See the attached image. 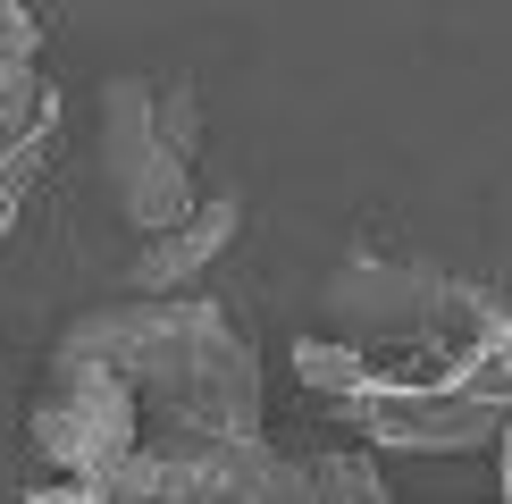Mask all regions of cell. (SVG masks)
Segmentation results:
<instances>
[{"label":"cell","instance_id":"obj_2","mask_svg":"<svg viewBox=\"0 0 512 504\" xmlns=\"http://www.w3.org/2000/svg\"><path fill=\"white\" fill-rule=\"evenodd\" d=\"M202 93L185 76H110L101 84V194L135 236H160L202 202Z\"/></svg>","mask_w":512,"mask_h":504},{"label":"cell","instance_id":"obj_8","mask_svg":"<svg viewBox=\"0 0 512 504\" xmlns=\"http://www.w3.org/2000/svg\"><path fill=\"white\" fill-rule=\"evenodd\" d=\"M311 488H319V504H395V496H387V479H378V462L361 454V446H328V454H311Z\"/></svg>","mask_w":512,"mask_h":504},{"label":"cell","instance_id":"obj_5","mask_svg":"<svg viewBox=\"0 0 512 504\" xmlns=\"http://www.w3.org/2000/svg\"><path fill=\"white\" fill-rule=\"evenodd\" d=\"M202 504H319L311 488V454H277L269 437H244V446H219L194 471Z\"/></svg>","mask_w":512,"mask_h":504},{"label":"cell","instance_id":"obj_3","mask_svg":"<svg viewBox=\"0 0 512 504\" xmlns=\"http://www.w3.org/2000/svg\"><path fill=\"white\" fill-rule=\"evenodd\" d=\"M26 437H34V454L51 462L59 488H93V479H110L126 454H143V412L101 362L51 353V370H42V387H34V412H26Z\"/></svg>","mask_w":512,"mask_h":504},{"label":"cell","instance_id":"obj_7","mask_svg":"<svg viewBox=\"0 0 512 504\" xmlns=\"http://www.w3.org/2000/svg\"><path fill=\"white\" fill-rule=\"evenodd\" d=\"M93 504H202L194 496V471L168 454H126L110 479H93Z\"/></svg>","mask_w":512,"mask_h":504},{"label":"cell","instance_id":"obj_6","mask_svg":"<svg viewBox=\"0 0 512 504\" xmlns=\"http://www.w3.org/2000/svg\"><path fill=\"white\" fill-rule=\"evenodd\" d=\"M0 135H59V101L42 84V17L0 0Z\"/></svg>","mask_w":512,"mask_h":504},{"label":"cell","instance_id":"obj_1","mask_svg":"<svg viewBox=\"0 0 512 504\" xmlns=\"http://www.w3.org/2000/svg\"><path fill=\"white\" fill-rule=\"evenodd\" d=\"M51 353L101 362L135 395L143 412V454H168L202 471L219 446H244L269 420V370L261 345L236 328V311L210 294H177V303H93L59 328Z\"/></svg>","mask_w":512,"mask_h":504},{"label":"cell","instance_id":"obj_9","mask_svg":"<svg viewBox=\"0 0 512 504\" xmlns=\"http://www.w3.org/2000/svg\"><path fill=\"white\" fill-rule=\"evenodd\" d=\"M26 504H93V488H59V479H42Z\"/></svg>","mask_w":512,"mask_h":504},{"label":"cell","instance_id":"obj_4","mask_svg":"<svg viewBox=\"0 0 512 504\" xmlns=\"http://www.w3.org/2000/svg\"><path fill=\"white\" fill-rule=\"evenodd\" d=\"M236 227H244V194H202L177 227L143 236V252L126 261V294H143V303H177V294H194L202 269L236 244Z\"/></svg>","mask_w":512,"mask_h":504},{"label":"cell","instance_id":"obj_10","mask_svg":"<svg viewBox=\"0 0 512 504\" xmlns=\"http://www.w3.org/2000/svg\"><path fill=\"white\" fill-rule=\"evenodd\" d=\"M496 446H504V488H496V504H512V420H504V437H496Z\"/></svg>","mask_w":512,"mask_h":504}]
</instances>
